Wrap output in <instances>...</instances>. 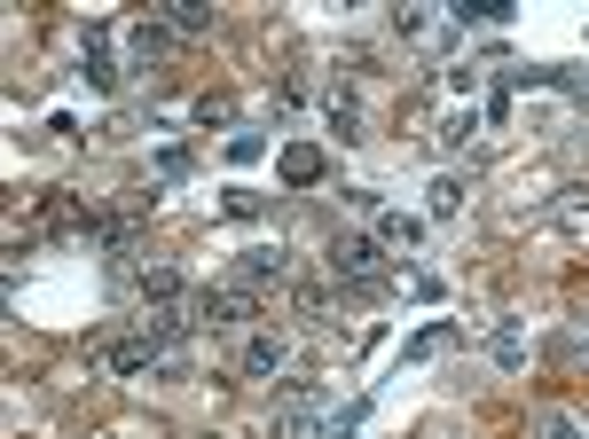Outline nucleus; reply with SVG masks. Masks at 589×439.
<instances>
[{"label": "nucleus", "instance_id": "obj_12", "mask_svg": "<svg viewBox=\"0 0 589 439\" xmlns=\"http://www.w3.org/2000/svg\"><path fill=\"white\" fill-rule=\"evenodd\" d=\"M416 236H425V228H416L409 212H378V243H385V251H409Z\"/></svg>", "mask_w": 589, "mask_h": 439}, {"label": "nucleus", "instance_id": "obj_22", "mask_svg": "<svg viewBox=\"0 0 589 439\" xmlns=\"http://www.w3.org/2000/svg\"><path fill=\"white\" fill-rule=\"evenodd\" d=\"M157 173H165V181H182V173H189V149L165 142V149H157Z\"/></svg>", "mask_w": 589, "mask_h": 439}, {"label": "nucleus", "instance_id": "obj_5", "mask_svg": "<svg viewBox=\"0 0 589 439\" xmlns=\"http://www.w3.org/2000/svg\"><path fill=\"white\" fill-rule=\"evenodd\" d=\"M236 275H244V291H268V283L283 291V283H291V251H283V243H251V251L236 259Z\"/></svg>", "mask_w": 589, "mask_h": 439}, {"label": "nucleus", "instance_id": "obj_8", "mask_svg": "<svg viewBox=\"0 0 589 439\" xmlns=\"http://www.w3.org/2000/svg\"><path fill=\"white\" fill-rule=\"evenodd\" d=\"M165 24H174L182 40H205L213 32V9H205V0H165Z\"/></svg>", "mask_w": 589, "mask_h": 439}, {"label": "nucleus", "instance_id": "obj_21", "mask_svg": "<svg viewBox=\"0 0 589 439\" xmlns=\"http://www.w3.org/2000/svg\"><path fill=\"white\" fill-rule=\"evenodd\" d=\"M448 345H456V330H448V322H433L425 337H416V345H409V354H416V362H433V354H448Z\"/></svg>", "mask_w": 589, "mask_h": 439}, {"label": "nucleus", "instance_id": "obj_20", "mask_svg": "<svg viewBox=\"0 0 589 439\" xmlns=\"http://www.w3.org/2000/svg\"><path fill=\"white\" fill-rule=\"evenodd\" d=\"M189 111H197V126H228V111H236V103L220 95V86H205V95H197Z\"/></svg>", "mask_w": 589, "mask_h": 439}, {"label": "nucleus", "instance_id": "obj_16", "mask_svg": "<svg viewBox=\"0 0 589 439\" xmlns=\"http://www.w3.org/2000/svg\"><path fill=\"white\" fill-rule=\"evenodd\" d=\"M425 197H433V220H456V212H464V181H456V173H441Z\"/></svg>", "mask_w": 589, "mask_h": 439}, {"label": "nucleus", "instance_id": "obj_13", "mask_svg": "<svg viewBox=\"0 0 589 439\" xmlns=\"http://www.w3.org/2000/svg\"><path fill=\"white\" fill-rule=\"evenodd\" d=\"M291 314L299 322H322L330 314V283H291Z\"/></svg>", "mask_w": 589, "mask_h": 439}, {"label": "nucleus", "instance_id": "obj_25", "mask_svg": "<svg viewBox=\"0 0 589 439\" xmlns=\"http://www.w3.org/2000/svg\"><path fill=\"white\" fill-rule=\"evenodd\" d=\"M205 439H220V431H205Z\"/></svg>", "mask_w": 589, "mask_h": 439}, {"label": "nucleus", "instance_id": "obj_24", "mask_svg": "<svg viewBox=\"0 0 589 439\" xmlns=\"http://www.w3.org/2000/svg\"><path fill=\"white\" fill-rule=\"evenodd\" d=\"M574 354H581V362H589V330H581V337H574Z\"/></svg>", "mask_w": 589, "mask_h": 439}, {"label": "nucleus", "instance_id": "obj_23", "mask_svg": "<svg viewBox=\"0 0 589 439\" xmlns=\"http://www.w3.org/2000/svg\"><path fill=\"white\" fill-rule=\"evenodd\" d=\"M228 212H236V220H260V212H268V197H251V189H228Z\"/></svg>", "mask_w": 589, "mask_h": 439}, {"label": "nucleus", "instance_id": "obj_18", "mask_svg": "<svg viewBox=\"0 0 589 439\" xmlns=\"http://www.w3.org/2000/svg\"><path fill=\"white\" fill-rule=\"evenodd\" d=\"M535 439H589V431H581L566 408H542V416H535Z\"/></svg>", "mask_w": 589, "mask_h": 439}, {"label": "nucleus", "instance_id": "obj_4", "mask_svg": "<svg viewBox=\"0 0 589 439\" xmlns=\"http://www.w3.org/2000/svg\"><path fill=\"white\" fill-rule=\"evenodd\" d=\"M251 314H260V299H251L244 283H228V291H197V322H205V330H251Z\"/></svg>", "mask_w": 589, "mask_h": 439}, {"label": "nucleus", "instance_id": "obj_10", "mask_svg": "<svg viewBox=\"0 0 589 439\" xmlns=\"http://www.w3.org/2000/svg\"><path fill=\"white\" fill-rule=\"evenodd\" d=\"M126 48H134V63H157L165 48H174V24H134V32H126Z\"/></svg>", "mask_w": 589, "mask_h": 439}, {"label": "nucleus", "instance_id": "obj_17", "mask_svg": "<svg viewBox=\"0 0 589 439\" xmlns=\"http://www.w3.org/2000/svg\"><path fill=\"white\" fill-rule=\"evenodd\" d=\"M472 134H479V111H472V103H464V111H448V118H441V149H464V142H472Z\"/></svg>", "mask_w": 589, "mask_h": 439}, {"label": "nucleus", "instance_id": "obj_6", "mask_svg": "<svg viewBox=\"0 0 589 439\" xmlns=\"http://www.w3.org/2000/svg\"><path fill=\"white\" fill-rule=\"evenodd\" d=\"M103 362H111V377H149L165 354H157V345L134 330V337H111V345H103Z\"/></svg>", "mask_w": 589, "mask_h": 439}, {"label": "nucleus", "instance_id": "obj_7", "mask_svg": "<svg viewBox=\"0 0 589 439\" xmlns=\"http://www.w3.org/2000/svg\"><path fill=\"white\" fill-rule=\"evenodd\" d=\"M283 181H291V189H314V181H322V149H314V142H291V149H283Z\"/></svg>", "mask_w": 589, "mask_h": 439}, {"label": "nucleus", "instance_id": "obj_2", "mask_svg": "<svg viewBox=\"0 0 589 439\" xmlns=\"http://www.w3.org/2000/svg\"><path fill=\"white\" fill-rule=\"evenodd\" d=\"M189 330H205V322H197V299H149V306H142V337L157 345V354H182Z\"/></svg>", "mask_w": 589, "mask_h": 439}, {"label": "nucleus", "instance_id": "obj_19", "mask_svg": "<svg viewBox=\"0 0 589 439\" xmlns=\"http://www.w3.org/2000/svg\"><path fill=\"white\" fill-rule=\"evenodd\" d=\"M260 157H268V134H251V126L228 134V165H260Z\"/></svg>", "mask_w": 589, "mask_h": 439}, {"label": "nucleus", "instance_id": "obj_14", "mask_svg": "<svg viewBox=\"0 0 589 439\" xmlns=\"http://www.w3.org/2000/svg\"><path fill=\"white\" fill-rule=\"evenodd\" d=\"M330 134H339V142H362V111H354V95H347V86L330 95Z\"/></svg>", "mask_w": 589, "mask_h": 439}, {"label": "nucleus", "instance_id": "obj_3", "mask_svg": "<svg viewBox=\"0 0 589 439\" xmlns=\"http://www.w3.org/2000/svg\"><path fill=\"white\" fill-rule=\"evenodd\" d=\"M236 369L244 377H283L291 369V337L283 330H244L236 337Z\"/></svg>", "mask_w": 589, "mask_h": 439}, {"label": "nucleus", "instance_id": "obj_15", "mask_svg": "<svg viewBox=\"0 0 589 439\" xmlns=\"http://www.w3.org/2000/svg\"><path fill=\"white\" fill-rule=\"evenodd\" d=\"M79 79H87L95 95H111V86H118V63H111L103 48H87V55H79Z\"/></svg>", "mask_w": 589, "mask_h": 439}, {"label": "nucleus", "instance_id": "obj_9", "mask_svg": "<svg viewBox=\"0 0 589 439\" xmlns=\"http://www.w3.org/2000/svg\"><path fill=\"white\" fill-rule=\"evenodd\" d=\"M134 283H142V299H189V291H182V275L165 268V259H142V268H134Z\"/></svg>", "mask_w": 589, "mask_h": 439}, {"label": "nucleus", "instance_id": "obj_11", "mask_svg": "<svg viewBox=\"0 0 589 439\" xmlns=\"http://www.w3.org/2000/svg\"><path fill=\"white\" fill-rule=\"evenodd\" d=\"M487 345H495V362H503V369H519V362H527V330H519V322H495Z\"/></svg>", "mask_w": 589, "mask_h": 439}, {"label": "nucleus", "instance_id": "obj_1", "mask_svg": "<svg viewBox=\"0 0 589 439\" xmlns=\"http://www.w3.org/2000/svg\"><path fill=\"white\" fill-rule=\"evenodd\" d=\"M322 268H330V283L354 291V299H378V291L393 283V275H385V243H378V236H362V228H330Z\"/></svg>", "mask_w": 589, "mask_h": 439}]
</instances>
